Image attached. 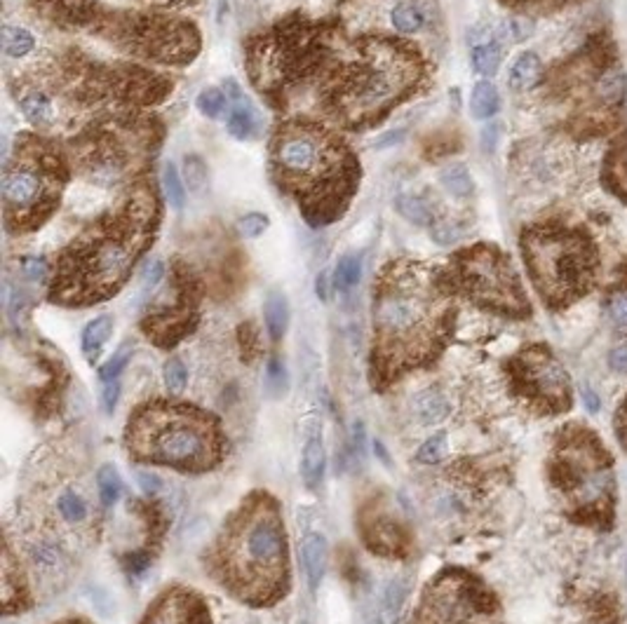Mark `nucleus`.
<instances>
[{
	"label": "nucleus",
	"instance_id": "obj_40",
	"mask_svg": "<svg viewBox=\"0 0 627 624\" xmlns=\"http://www.w3.org/2000/svg\"><path fill=\"white\" fill-rule=\"evenodd\" d=\"M57 507L66 522H71V523L83 522L85 516H87V505H85L83 498L76 496V493H64V496L59 498Z\"/></svg>",
	"mask_w": 627,
	"mask_h": 624
},
{
	"label": "nucleus",
	"instance_id": "obj_28",
	"mask_svg": "<svg viewBox=\"0 0 627 624\" xmlns=\"http://www.w3.org/2000/svg\"><path fill=\"white\" fill-rule=\"evenodd\" d=\"M395 209H397V214H400L402 219H407L409 223H414V225L435 223L433 207L428 205L423 198H419V195H397V198H395Z\"/></svg>",
	"mask_w": 627,
	"mask_h": 624
},
{
	"label": "nucleus",
	"instance_id": "obj_48",
	"mask_svg": "<svg viewBox=\"0 0 627 624\" xmlns=\"http://www.w3.org/2000/svg\"><path fill=\"white\" fill-rule=\"evenodd\" d=\"M268 383H271V387H278V393L282 390V385H285V367H282L278 360H273L271 364H268Z\"/></svg>",
	"mask_w": 627,
	"mask_h": 624
},
{
	"label": "nucleus",
	"instance_id": "obj_39",
	"mask_svg": "<svg viewBox=\"0 0 627 624\" xmlns=\"http://www.w3.org/2000/svg\"><path fill=\"white\" fill-rule=\"evenodd\" d=\"M463 235H466V228L460 223H456V221H440V223L430 225V238L442 247L459 242Z\"/></svg>",
	"mask_w": 627,
	"mask_h": 624
},
{
	"label": "nucleus",
	"instance_id": "obj_49",
	"mask_svg": "<svg viewBox=\"0 0 627 624\" xmlns=\"http://www.w3.org/2000/svg\"><path fill=\"white\" fill-rule=\"evenodd\" d=\"M315 291L317 296L322 298V301H327V296H330V275H327V272H320V275H317Z\"/></svg>",
	"mask_w": 627,
	"mask_h": 624
},
{
	"label": "nucleus",
	"instance_id": "obj_8",
	"mask_svg": "<svg viewBox=\"0 0 627 624\" xmlns=\"http://www.w3.org/2000/svg\"><path fill=\"white\" fill-rule=\"evenodd\" d=\"M498 612L492 587L468 568L446 566L428 579L409 624H489Z\"/></svg>",
	"mask_w": 627,
	"mask_h": 624
},
{
	"label": "nucleus",
	"instance_id": "obj_30",
	"mask_svg": "<svg viewBox=\"0 0 627 624\" xmlns=\"http://www.w3.org/2000/svg\"><path fill=\"white\" fill-rule=\"evenodd\" d=\"M440 181L444 190L453 198H470L475 193V181H472L470 172L463 165H449L440 172Z\"/></svg>",
	"mask_w": 627,
	"mask_h": 624
},
{
	"label": "nucleus",
	"instance_id": "obj_44",
	"mask_svg": "<svg viewBox=\"0 0 627 624\" xmlns=\"http://www.w3.org/2000/svg\"><path fill=\"white\" fill-rule=\"evenodd\" d=\"M21 272L31 282H45L50 277V265L43 256H24L21 258Z\"/></svg>",
	"mask_w": 627,
	"mask_h": 624
},
{
	"label": "nucleus",
	"instance_id": "obj_31",
	"mask_svg": "<svg viewBox=\"0 0 627 624\" xmlns=\"http://www.w3.org/2000/svg\"><path fill=\"white\" fill-rule=\"evenodd\" d=\"M36 47V38L33 33L24 26H3V52L7 57L20 59L27 57L28 52Z\"/></svg>",
	"mask_w": 627,
	"mask_h": 624
},
{
	"label": "nucleus",
	"instance_id": "obj_46",
	"mask_svg": "<svg viewBox=\"0 0 627 624\" xmlns=\"http://www.w3.org/2000/svg\"><path fill=\"white\" fill-rule=\"evenodd\" d=\"M615 434H618L623 449L627 450V397L618 409V413H615Z\"/></svg>",
	"mask_w": 627,
	"mask_h": 624
},
{
	"label": "nucleus",
	"instance_id": "obj_16",
	"mask_svg": "<svg viewBox=\"0 0 627 624\" xmlns=\"http://www.w3.org/2000/svg\"><path fill=\"white\" fill-rule=\"evenodd\" d=\"M33 608V594L28 587L27 573L20 563V556H14L10 542L5 540L3 549V615H20Z\"/></svg>",
	"mask_w": 627,
	"mask_h": 624
},
{
	"label": "nucleus",
	"instance_id": "obj_11",
	"mask_svg": "<svg viewBox=\"0 0 627 624\" xmlns=\"http://www.w3.org/2000/svg\"><path fill=\"white\" fill-rule=\"evenodd\" d=\"M357 531L362 545L383 559H409L414 552V535L381 498H371L357 512Z\"/></svg>",
	"mask_w": 627,
	"mask_h": 624
},
{
	"label": "nucleus",
	"instance_id": "obj_21",
	"mask_svg": "<svg viewBox=\"0 0 627 624\" xmlns=\"http://www.w3.org/2000/svg\"><path fill=\"white\" fill-rule=\"evenodd\" d=\"M543 80V64L536 52H522L508 71V87L512 92H529Z\"/></svg>",
	"mask_w": 627,
	"mask_h": 624
},
{
	"label": "nucleus",
	"instance_id": "obj_35",
	"mask_svg": "<svg viewBox=\"0 0 627 624\" xmlns=\"http://www.w3.org/2000/svg\"><path fill=\"white\" fill-rule=\"evenodd\" d=\"M228 101H231V99H228L226 92H221L219 87H205V90L198 94V99H195L198 110H200L205 118H209V120H216V118L224 116L228 109Z\"/></svg>",
	"mask_w": 627,
	"mask_h": 624
},
{
	"label": "nucleus",
	"instance_id": "obj_18",
	"mask_svg": "<svg viewBox=\"0 0 627 624\" xmlns=\"http://www.w3.org/2000/svg\"><path fill=\"white\" fill-rule=\"evenodd\" d=\"M604 183L615 198L627 202V134H623L604 158Z\"/></svg>",
	"mask_w": 627,
	"mask_h": 624
},
{
	"label": "nucleus",
	"instance_id": "obj_26",
	"mask_svg": "<svg viewBox=\"0 0 627 624\" xmlns=\"http://www.w3.org/2000/svg\"><path fill=\"white\" fill-rule=\"evenodd\" d=\"M501 110V94L492 80H479L472 87L470 113L475 120H489Z\"/></svg>",
	"mask_w": 627,
	"mask_h": 624
},
{
	"label": "nucleus",
	"instance_id": "obj_17",
	"mask_svg": "<svg viewBox=\"0 0 627 624\" xmlns=\"http://www.w3.org/2000/svg\"><path fill=\"white\" fill-rule=\"evenodd\" d=\"M505 45L498 40L493 28H477L470 36V64L472 71L479 76H496L501 64H503Z\"/></svg>",
	"mask_w": 627,
	"mask_h": 624
},
{
	"label": "nucleus",
	"instance_id": "obj_20",
	"mask_svg": "<svg viewBox=\"0 0 627 624\" xmlns=\"http://www.w3.org/2000/svg\"><path fill=\"white\" fill-rule=\"evenodd\" d=\"M597 101L608 110H618L625 101L627 94V77L625 73L618 69V66H607L604 71L599 73L595 83V90H592Z\"/></svg>",
	"mask_w": 627,
	"mask_h": 624
},
{
	"label": "nucleus",
	"instance_id": "obj_4",
	"mask_svg": "<svg viewBox=\"0 0 627 624\" xmlns=\"http://www.w3.org/2000/svg\"><path fill=\"white\" fill-rule=\"evenodd\" d=\"M548 479L571 522L597 531L614 526V458L595 430L569 423L557 432L550 449Z\"/></svg>",
	"mask_w": 627,
	"mask_h": 624
},
{
	"label": "nucleus",
	"instance_id": "obj_19",
	"mask_svg": "<svg viewBox=\"0 0 627 624\" xmlns=\"http://www.w3.org/2000/svg\"><path fill=\"white\" fill-rule=\"evenodd\" d=\"M301 561H304V573L311 592H317V587L322 585L324 571H327V540H324V535H305L304 545H301Z\"/></svg>",
	"mask_w": 627,
	"mask_h": 624
},
{
	"label": "nucleus",
	"instance_id": "obj_45",
	"mask_svg": "<svg viewBox=\"0 0 627 624\" xmlns=\"http://www.w3.org/2000/svg\"><path fill=\"white\" fill-rule=\"evenodd\" d=\"M205 181H208V167H205V162H202L200 158H195V155L186 158V183L191 186V190H200V188L205 186Z\"/></svg>",
	"mask_w": 627,
	"mask_h": 624
},
{
	"label": "nucleus",
	"instance_id": "obj_13",
	"mask_svg": "<svg viewBox=\"0 0 627 624\" xmlns=\"http://www.w3.org/2000/svg\"><path fill=\"white\" fill-rule=\"evenodd\" d=\"M334 160V150L324 143L320 134L298 129V132H287L285 136H280V142L275 143V165H278L287 176H320L322 181L331 183L330 169Z\"/></svg>",
	"mask_w": 627,
	"mask_h": 624
},
{
	"label": "nucleus",
	"instance_id": "obj_52",
	"mask_svg": "<svg viewBox=\"0 0 627 624\" xmlns=\"http://www.w3.org/2000/svg\"><path fill=\"white\" fill-rule=\"evenodd\" d=\"M614 287L615 289H621L623 294H627V261L621 265V271H618V277H615Z\"/></svg>",
	"mask_w": 627,
	"mask_h": 624
},
{
	"label": "nucleus",
	"instance_id": "obj_14",
	"mask_svg": "<svg viewBox=\"0 0 627 624\" xmlns=\"http://www.w3.org/2000/svg\"><path fill=\"white\" fill-rule=\"evenodd\" d=\"M139 624H212L208 599L188 585L165 587Z\"/></svg>",
	"mask_w": 627,
	"mask_h": 624
},
{
	"label": "nucleus",
	"instance_id": "obj_10",
	"mask_svg": "<svg viewBox=\"0 0 627 624\" xmlns=\"http://www.w3.org/2000/svg\"><path fill=\"white\" fill-rule=\"evenodd\" d=\"M198 327V298L188 277H176L172 298L158 303L142 320V331L158 348H175Z\"/></svg>",
	"mask_w": 627,
	"mask_h": 624
},
{
	"label": "nucleus",
	"instance_id": "obj_25",
	"mask_svg": "<svg viewBox=\"0 0 627 624\" xmlns=\"http://www.w3.org/2000/svg\"><path fill=\"white\" fill-rule=\"evenodd\" d=\"M226 129L228 134L238 139V142H247L256 134V110L247 99L235 101V106L228 110L226 118Z\"/></svg>",
	"mask_w": 627,
	"mask_h": 624
},
{
	"label": "nucleus",
	"instance_id": "obj_37",
	"mask_svg": "<svg viewBox=\"0 0 627 624\" xmlns=\"http://www.w3.org/2000/svg\"><path fill=\"white\" fill-rule=\"evenodd\" d=\"M162 186H165V195H167V202L175 209H182L186 205V186H183V179L179 174L176 165L169 162L165 172H162Z\"/></svg>",
	"mask_w": 627,
	"mask_h": 624
},
{
	"label": "nucleus",
	"instance_id": "obj_42",
	"mask_svg": "<svg viewBox=\"0 0 627 624\" xmlns=\"http://www.w3.org/2000/svg\"><path fill=\"white\" fill-rule=\"evenodd\" d=\"M238 231L242 238L247 239H256L261 238L265 231H268V216L265 214H245L242 219L238 221Z\"/></svg>",
	"mask_w": 627,
	"mask_h": 624
},
{
	"label": "nucleus",
	"instance_id": "obj_38",
	"mask_svg": "<svg viewBox=\"0 0 627 624\" xmlns=\"http://www.w3.org/2000/svg\"><path fill=\"white\" fill-rule=\"evenodd\" d=\"M162 378H165V385L169 387V393H182L188 380V371L186 367H183V361L179 360V357H172V360L165 361Z\"/></svg>",
	"mask_w": 627,
	"mask_h": 624
},
{
	"label": "nucleus",
	"instance_id": "obj_50",
	"mask_svg": "<svg viewBox=\"0 0 627 624\" xmlns=\"http://www.w3.org/2000/svg\"><path fill=\"white\" fill-rule=\"evenodd\" d=\"M582 397H585V406H588L590 413L599 411V397L590 387H582Z\"/></svg>",
	"mask_w": 627,
	"mask_h": 624
},
{
	"label": "nucleus",
	"instance_id": "obj_23",
	"mask_svg": "<svg viewBox=\"0 0 627 624\" xmlns=\"http://www.w3.org/2000/svg\"><path fill=\"white\" fill-rule=\"evenodd\" d=\"M110 336H113V317L110 315L94 317V320L83 328L80 348H83V354L92 364L99 360V354H102V350H104Z\"/></svg>",
	"mask_w": 627,
	"mask_h": 624
},
{
	"label": "nucleus",
	"instance_id": "obj_3",
	"mask_svg": "<svg viewBox=\"0 0 627 624\" xmlns=\"http://www.w3.org/2000/svg\"><path fill=\"white\" fill-rule=\"evenodd\" d=\"M123 449L139 465L205 474L226 460L228 439L216 413L179 397H156L130 411Z\"/></svg>",
	"mask_w": 627,
	"mask_h": 624
},
{
	"label": "nucleus",
	"instance_id": "obj_12",
	"mask_svg": "<svg viewBox=\"0 0 627 624\" xmlns=\"http://www.w3.org/2000/svg\"><path fill=\"white\" fill-rule=\"evenodd\" d=\"M407 69L395 59H376L360 66L346 85V101L360 113L381 110L393 101L409 83Z\"/></svg>",
	"mask_w": 627,
	"mask_h": 624
},
{
	"label": "nucleus",
	"instance_id": "obj_36",
	"mask_svg": "<svg viewBox=\"0 0 627 624\" xmlns=\"http://www.w3.org/2000/svg\"><path fill=\"white\" fill-rule=\"evenodd\" d=\"M132 354H134V348L127 343V345H123V348L118 350V353L106 361L104 367L99 369V380H102V385H106V383H120V376H123V371L132 361Z\"/></svg>",
	"mask_w": 627,
	"mask_h": 624
},
{
	"label": "nucleus",
	"instance_id": "obj_47",
	"mask_svg": "<svg viewBox=\"0 0 627 624\" xmlns=\"http://www.w3.org/2000/svg\"><path fill=\"white\" fill-rule=\"evenodd\" d=\"M608 364H611V369L618 371V374H627V343H623V345L611 350Z\"/></svg>",
	"mask_w": 627,
	"mask_h": 624
},
{
	"label": "nucleus",
	"instance_id": "obj_29",
	"mask_svg": "<svg viewBox=\"0 0 627 624\" xmlns=\"http://www.w3.org/2000/svg\"><path fill=\"white\" fill-rule=\"evenodd\" d=\"M414 409L419 413V418L428 425L440 423L449 416V401L437 390H423L420 394H416Z\"/></svg>",
	"mask_w": 627,
	"mask_h": 624
},
{
	"label": "nucleus",
	"instance_id": "obj_54",
	"mask_svg": "<svg viewBox=\"0 0 627 624\" xmlns=\"http://www.w3.org/2000/svg\"><path fill=\"white\" fill-rule=\"evenodd\" d=\"M301 624H308V622H301Z\"/></svg>",
	"mask_w": 627,
	"mask_h": 624
},
{
	"label": "nucleus",
	"instance_id": "obj_7",
	"mask_svg": "<svg viewBox=\"0 0 627 624\" xmlns=\"http://www.w3.org/2000/svg\"><path fill=\"white\" fill-rule=\"evenodd\" d=\"M452 289L496 315L512 320L531 315L529 298L510 258L496 247L477 245L459 254L449 275V291Z\"/></svg>",
	"mask_w": 627,
	"mask_h": 624
},
{
	"label": "nucleus",
	"instance_id": "obj_15",
	"mask_svg": "<svg viewBox=\"0 0 627 624\" xmlns=\"http://www.w3.org/2000/svg\"><path fill=\"white\" fill-rule=\"evenodd\" d=\"M45 179L28 167L7 169L3 176V202L7 209L17 212H31L36 207L47 205L45 202Z\"/></svg>",
	"mask_w": 627,
	"mask_h": 624
},
{
	"label": "nucleus",
	"instance_id": "obj_43",
	"mask_svg": "<svg viewBox=\"0 0 627 624\" xmlns=\"http://www.w3.org/2000/svg\"><path fill=\"white\" fill-rule=\"evenodd\" d=\"M165 280V263L160 258H153L149 263L143 265L142 271V291L143 294H151L160 287V282Z\"/></svg>",
	"mask_w": 627,
	"mask_h": 624
},
{
	"label": "nucleus",
	"instance_id": "obj_41",
	"mask_svg": "<svg viewBox=\"0 0 627 624\" xmlns=\"http://www.w3.org/2000/svg\"><path fill=\"white\" fill-rule=\"evenodd\" d=\"M446 434L444 432H440V434H433V437L428 439L426 444L419 449V460L420 463H440L442 458L446 456Z\"/></svg>",
	"mask_w": 627,
	"mask_h": 624
},
{
	"label": "nucleus",
	"instance_id": "obj_51",
	"mask_svg": "<svg viewBox=\"0 0 627 624\" xmlns=\"http://www.w3.org/2000/svg\"><path fill=\"white\" fill-rule=\"evenodd\" d=\"M496 136H498V127L496 125H489V127L484 129V134H482L486 150H493V146H496Z\"/></svg>",
	"mask_w": 627,
	"mask_h": 624
},
{
	"label": "nucleus",
	"instance_id": "obj_6",
	"mask_svg": "<svg viewBox=\"0 0 627 624\" xmlns=\"http://www.w3.org/2000/svg\"><path fill=\"white\" fill-rule=\"evenodd\" d=\"M142 254V235L118 231L102 235L69 251L54 271L50 298L69 308H87L106 301L130 277L132 265Z\"/></svg>",
	"mask_w": 627,
	"mask_h": 624
},
{
	"label": "nucleus",
	"instance_id": "obj_1",
	"mask_svg": "<svg viewBox=\"0 0 627 624\" xmlns=\"http://www.w3.org/2000/svg\"><path fill=\"white\" fill-rule=\"evenodd\" d=\"M374 343L369 354L371 390L386 394L414 371L430 369L453 336L452 291L414 263L388 265L374 289Z\"/></svg>",
	"mask_w": 627,
	"mask_h": 624
},
{
	"label": "nucleus",
	"instance_id": "obj_2",
	"mask_svg": "<svg viewBox=\"0 0 627 624\" xmlns=\"http://www.w3.org/2000/svg\"><path fill=\"white\" fill-rule=\"evenodd\" d=\"M202 566L212 582L247 608H273L291 592V561L282 502L249 490L214 535Z\"/></svg>",
	"mask_w": 627,
	"mask_h": 624
},
{
	"label": "nucleus",
	"instance_id": "obj_9",
	"mask_svg": "<svg viewBox=\"0 0 627 624\" xmlns=\"http://www.w3.org/2000/svg\"><path fill=\"white\" fill-rule=\"evenodd\" d=\"M510 394L533 416H562L571 411V378L562 361L543 343L524 345L505 361Z\"/></svg>",
	"mask_w": 627,
	"mask_h": 624
},
{
	"label": "nucleus",
	"instance_id": "obj_53",
	"mask_svg": "<svg viewBox=\"0 0 627 624\" xmlns=\"http://www.w3.org/2000/svg\"><path fill=\"white\" fill-rule=\"evenodd\" d=\"M54 624H90L87 620H80V618H69V620H59V622Z\"/></svg>",
	"mask_w": 627,
	"mask_h": 624
},
{
	"label": "nucleus",
	"instance_id": "obj_24",
	"mask_svg": "<svg viewBox=\"0 0 627 624\" xmlns=\"http://www.w3.org/2000/svg\"><path fill=\"white\" fill-rule=\"evenodd\" d=\"M264 320L268 336H271L273 341H282L287 334V327H289V303H287L285 294H278V291L268 294V298L264 303Z\"/></svg>",
	"mask_w": 627,
	"mask_h": 624
},
{
	"label": "nucleus",
	"instance_id": "obj_33",
	"mask_svg": "<svg viewBox=\"0 0 627 624\" xmlns=\"http://www.w3.org/2000/svg\"><path fill=\"white\" fill-rule=\"evenodd\" d=\"M97 486H99V498L104 502L106 507H113L120 500L123 493V479L118 474V470L113 465H102L97 472Z\"/></svg>",
	"mask_w": 627,
	"mask_h": 624
},
{
	"label": "nucleus",
	"instance_id": "obj_27",
	"mask_svg": "<svg viewBox=\"0 0 627 624\" xmlns=\"http://www.w3.org/2000/svg\"><path fill=\"white\" fill-rule=\"evenodd\" d=\"M20 110L33 127H47L54 120V103L45 92H28V94H24L20 99Z\"/></svg>",
	"mask_w": 627,
	"mask_h": 624
},
{
	"label": "nucleus",
	"instance_id": "obj_32",
	"mask_svg": "<svg viewBox=\"0 0 627 624\" xmlns=\"http://www.w3.org/2000/svg\"><path fill=\"white\" fill-rule=\"evenodd\" d=\"M390 21H393L395 31L416 33L423 28L426 17H423V12H420L414 3H397V5L390 10Z\"/></svg>",
	"mask_w": 627,
	"mask_h": 624
},
{
	"label": "nucleus",
	"instance_id": "obj_34",
	"mask_svg": "<svg viewBox=\"0 0 627 624\" xmlns=\"http://www.w3.org/2000/svg\"><path fill=\"white\" fill-rule=\"evenodd\" d=\"M362 280V261L357 256H343L334 271V287L338 291H350Z\"/></svg>",
	"mask_w": 627,
	"mask_h": 624
},
{
	"label": "nucleus",
	"instance_id": "obj_5",
	"mask_svg": "<svg viewBox=\"0 0 627 624\" xmlns=\"http://www.w3.org/2000/svg\"><path fill=\"white\" fill-rule=\"evenodd\" d=\"M522 254L538 296L562 310L588 294L597 282L599 254L582 228L550 223L522 235Z\"/></svg>",
	"mask_w": 627,
	"mask_h": 624
},
{
	"label": "nucleus",
	"instance_id": "obj_22",
	"mask_svg": "<svg viewBox=\"0 0 627 624\" xmlns=\"http://www.w3.org/2000/svg\"><path fill=\"white\" fill-rule=\"evenodd\" d=\"M324 467H327V450H324L322 437L313 434L305 442L304 456H301V476H304L305 489H320L324 479Z\"/></svg>",
	"mask_w": 627,
	"mask_h": 624
}]
</instances>
